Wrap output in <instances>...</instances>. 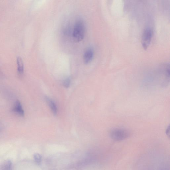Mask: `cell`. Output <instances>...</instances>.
<instances>
[{
    "label": "cell",
    "mask_w": 170,
    "mask_h": 170,
    "mask_svg": "<svg viewBox=\"0 0 170 170\" xmlns=\"http://www.w3.org/2000/svg\"><path fill=\"white\" fill-rule=\"evenodd\" d=\"M34 160L35 162L38 164H40L42 162V157L40 154L35 153L34 156Z\"/></svg>",
    "instance_id": "ba28073f"
},
{
    "label": "cell",
    "mask_w": 170,
    "mask_h": 170,
    "mask_svg": "<svg viewBox=\"0 0 170 170\" xmlns=\"http://www.w3.org/2000/svg\"><path fill=\"white\" fill-rule=\"evenodd\" d=\"M85 32V26L83 21L78 20L74 26L73 32V39L76 42L82 41L84 38Z\"/></svg>",
    "instance_id": "6da1fadb"
},
{
    "label": "cell",
    "mask_w": 170,
    "mask_h": 170,
    "mask_svg": "<svg viewBox=\"0 0 170 170\" xmlns=\"http://www.w3.org/2000/svg\"><path fill=\"white\" fill-rule=\"evenodd\" d=\"M112 138L116 140H123L128 137L129 133L127 130L122 128H115L110 132Z\"/></svg>",
    "instance_id": "3957f363"
},
{
    "label": "cell",
    "mask_w": 170,
    "mask_h": 170,
    "mask_svg": "<svg viewBox=\"0 0 170 170\" xmlns=\"http://www.w3.org/2000/svg\"><path fill=\"white\" fill-rule=\"evenodd\" d=\"M153 35L152 30L150 28H146L143 32L141 43L143 49L146 50L149 46Z\"/></svg>",
    "instance_id": "7a4b0ae2"
},
{
    "label": "cell",
    "mask_w": 170,
    "mask_h": 170,
    "mask_svg": "<svg viewBox=\"0 0 170 170\" xmlns=\"http://www.w3.org/2000/svg\"><path fill=\"white\" fill-rule=\"evenodd\" d=\"M71 82V80L70 78H67L63 82V86L66 88H68L70 86Z\"/></svg>",
    "instance_id": "9c48e42d"
},
{
    "label": "cell",
    "mask_w": 170,
    "mask_h": 170,
    "mask_svg": "<svg viewBox=\"0 0 170 170\" xmlns=\"http://www.w3.org/2000/svg\"><path fill=\"white\" fill-rule=\"evenodd\" d=\"M94 52L92 47H89L84 52L83 60L85 63L88 64L91 62L93 58Z\"/></svg>",
    "instance_id": "5b68a950"
},
{
    "label": "cell",
    "mask_w": 170,
    "mask_h": 170,
    "mask_svg": "<svg viewBox=\"0 0 170 170\" xmlns=\"http://www.w3.org/2000/svg\"><path fill=\"white\" fill-rule=\"evenodd\" d=\"M12 111L13 112L19 116L23 117L24 116V111L22 106L19 100L16 101L14 102Z\"/></svg>",
    "instance_id": "277c9868"
},
{
    "label": "cell",
    "mask_w": 170,
    "mask_h": 170,
    "mask_svg": "<svg viewBox=\"0 0 170 170\" xmlns=\"http://www.w3.org/2000/svg\"><path fill=\"white\" fill-rule=\"evenodd\" d=\"M166 134L168 136H169V126L168 127V128L166 130Z\"/></svg>",
    "instance_id": "30bf717a"
},
{
    "label": "cell",
    "mask_w": 170,
    "mask_h": 170,
    "mask_svg": "<svg viewBox=\"0 0 170 170\" xmlns=\"http://www.w3.org/2000/svg\"><path fill=\"white\" fill-rule=\"evenodd\" d=\"M46 100L48 104L50 106L53 113L55 115H56L57 112V109L55 103L49 98L47 97L46 98Z\"/></svg>",
    "instance_id": "52a82bcc"
},
{
    "label": "cell",
    "mask_w": 170,
    "mask_h": 170,
    "mask_svg": "<svg viewBox=\"0 0 170 170\" xmlns=\"http://www.w3.org/2000/svg\"><path fill=\"white\" fill-rule=\"evenodd\" d=\"M17 63L18 73L19 76H22L24 72V66L22 58L20 57H18Z\"/></svg>",
    "instance_id": "8992f818"
}]
</instances>
